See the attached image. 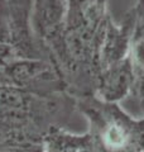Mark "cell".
I'll return each mask as SVG.
<instances>
[{"label": "cell", "mask_w": 144, "mask_h": 152, "mask_svg": "<svg viewBox=\"0 0 144 152\" xmlns=\"http://www.w3.org/2000/svg\"><path fill=\"white\" fill-rule=\"evenodd\" d=\"M87 118L94 152H144V115L133 118L118 103L87 96L76 100Z\"/></svg>", "instance_id": "obj_1"}, {"label": "cell", "mask_w": 144, "mask_h": 152, "mask_svg": "<svg viewBox=\"0 0 144 152\" xmlns=\"http://www.w3.org/2000/svg\"><path fill=\"white\" fill-rule=\"evenodd\" d=\"M135 20L134 8L127 13L121 24H115L111 18H108L99 48L100 71L129 57Z\"/></svg>", "instance_id": "obj_2"}, {"label": "cell", "mask_w": 144, "mask_h": 152, "mask_svg": "<svg viewBox=\"0 0 144 152\" xmlns=\"http://www.w3.org/2000/svg\"><path fill=\"white\" fill-rule=\"evenodd\" d=\"M134 84L129 57L100 71L95 96L106 103H118L132 94Z\"/></svg>", "instance_id": "obj_3"}, {"label": "cell", "mask_w": 144, "mask_h": 152, "mask_svg": "<svg viewBox=\"0 0 144 152\" xmlns=\"http://www.w3.org/2000/svg\"><path fill=\"white\" fill-rule=\"evenodd\" d=\"M135 10V28H134L129 60L132 64L134 84L132 94L138 100L144 115V0H138Z\"/></svg>", "instance_id": "obj_4"}, {"label": "cell", "mask_w": 144, "mask_h": 152, "mask_svg": "<svg viewBox=\"0 0 144 152\" xmlns=\"http://www.w3.org/2000/svg\"><path fill=\"white\" fill-rule=\"evenodd\" d=\"M44 152H94L90 133L72 134L62 127H52L43 136Z\"/></svg>", "instance_id": "obj_5"}, {"label": "cell", "mask_w": 144, "mask_h": 152, "mask_svg": "<svg viewBox=\"0 0 144 152\" xmlns=\"http://www.w3.org/2000/svg\"><path fill=\"white\" fill-rule=\"evenodd\" d=\"M0 152H44V148H43V143H39V145L3 147V148H0Z\"/></svg>", "instance_id": "obj_6"}, {"label": "cell", "mask_w": 144, "mask_h": 152, "mask_svg": "<svg viewBox=\"0 0 144 152\" xmlns=\"http://www.w3.org/2000/svg\"><path fill=\"white\" fill-rule=\"evenodd\" d=\"M3 84H10V83H9V80L5 77V76H4L3 72H0V85H3Z\"/></svg>", "instance_id": "obj_7"}]
</instances>
